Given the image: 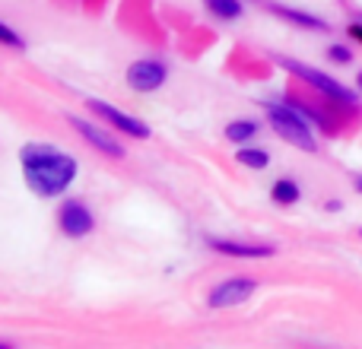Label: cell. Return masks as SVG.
<instances>
[{
  "label": "cell",
  "mask_w": 362,
  "mask_h": 349,
  "mask_svg": "<svg viewBox=\"0 0 362 349\" xmlns=\"http://www.w3.org/2000/svg\"><path fill=\"white\" fill-rule=\"evenodd\" d=\"M25 181L38 197H57L70 187V181L76 178V159H70L67 153H61L51 143H29L19 153Z\"/></svg>",
  "instance_id": "1"
},
{
  "label": "cell",
  "mask_w": 362,
  "mask_h": 349,
  "mask_svg": "<svg viewBox=\"0 0 362 349\" xmlns=\"http://www.w3.org/2000/svg\"><path fill=\"white\" fill-rule=\"evenodd\" d=\"M267 121H270V127H274V131L286 140V143L299 146V150H305V153L318 150L312 127H308V121L302 118L296 108H289V105H267Z\"/></svg>",
  "instance_id": "2"
},
{
  "label": "cell",
  "mask_w": 362,
  "mask_h": 349,
  "mask_svg": "<svg viewBox=\"0 0 362 349\" xmlns=\"http://www.w3.org/2000/svg\"><path fill=\"white\" fill-rule=\"evenodd\" d=\"M280 67H283V70H289V73H293V76H299V80H305L312 89H318V93H325L327 99L340 102V105H356V93H353V89H346V86H340V83L334 80V76L321 73V70L308 67V64L293 61V57H280Z\"/></svg>",
  "instance_id": "3"
},
{
  "label": "cell",
  "mask_w": 362,
  "mask_h": 349,
  "mask_svg": "<svg viewBox=\"0 0 362 349\" xmlns=\"http://www.w3.org/2000/svg\"><path fill=\"white\" fill-rule=\"evenodd\" d=\"M165 76H169V70L159 61H137L127 67V83L134 93H156L165 83Z\"/></svg>",
  "instance_id": "4"
},
{
  "label": "cell",
  "mask_w": 362,
  "mask_h": 349,
  "mask_svg": "<svg viewBox=\"0 0 362 349\" xmlns=\"http://www.w3.org/2000/svg\"><path fill=\"white\" fill-rule=\"evenodd\" d=\"M89 108H93L95 114H102V118H105L108 124L115 127V131L127 134V137H134V140H144V137H150V127H146L144 121H137V118H131V114L118 112V108H115V105H108V102L93 99V102H89Z\"/></svg>",
  "instance_id": "5"
},
{
  "label": "cell",
  "mask_w": 362,
  "mask_h": 349,
  "mask_svg": "<svg viewBox=\"0 0 362 349\" xmlns=\"http://www.w3.org/2000/svg\"><path fill=\"white\" fill-rule=\"evenodd\" d=\"M57 225H61L64 235L83 238V235H89V232H93L95 219H93V213L80 203V200H70V203H64L61 213H57Z\"/></svg>",
  "instance_id": "6"
},
{
  "label": "cell",
  "mask_w": 362,
  "mask_h": 349,
  "mask_svg": "<svg viewBox=\"0 0 362 349\" xmlns=\"http://www.w3.org/2000/svg\"><path fill=\"white\" fill-rule=\"evenodd\" d=\"M251 295H255V280H226L219 283V286H213L210 292V308H232V305H242V302H248Z\"/></svg>",
  "instance_id": "7"
},
{
  "label": "cell",
  "mask_w": 362,
  "mask_h": 349,
  "mask_svg": "<svg viewBox=\"0 0 362 349\" xmlns=\"http://www.w3.org/2000/svg\"><path fill=\"white\" fill-rule=\"evenodd\" d=\"M70 127H74V131L80 134V137L86 140L89 146H95L99 153H105V156H112V159H124V146H121L118 140H112L108 134H102L95 124H89V121H83V118H76V114H70Z\"/></svg>",
  "instance_id": "8"
},
{
  "label": "cell",
  "mask_w": 362,
  "mask_h": 349,
  "mask_svg": "<svg viewBox=\"0 0 362 349\" xmlns=\"http://www.w3.org/2000/svg\"><path fill=\"white\" fill-rule=\"evenodd\" d=\"M206 244H210L213 251H219V254H229V257H270L274 254V248L270 244H245V242H229V238H206Z\"/></svg>",
  "instance_id": "9"
},
{
  "label": "cell",
  "mask_w": 362,
  "mask_h": 349,
  "mask_svg": "<svg viewBox=\"0 0 362 349\" xmlns=\"http://www.w3.org/2000/svg\"><path fill=\"white\" fill-rule=\"evenodd\" d=\"M270 10L276 13V16L289 19V23L302 25V29H312V32H327V23L318 16H312V13H302V10H293V6H280V4H270Z\"/></svg>",
  "instance_id": "10"
},
{
  "label": "cell",
  "mask_w": 362,
  "mask_h": 349,
  "mask_svg": "<svg viewBox=\"0 0 362 349\" xmlns=\"http://www.w3.org/2000/svg\"><path fill=\"white\" fill-rule=\"evenodd\" d=\"M204 6L219 19H238L245 13L242 0H204Z\"/></svg>",
  "instance_id": "11"
},
{
  "label": "cell",
  "mask_w": 362,
  "mask_h": 349,
  "mask_svg": "<svg viewBox=\"0 0 362 349\" xmlns=\"http://www.w3.org/2000/svg\"><path fill=\"white\" fill-rule=\"evenodd\" d=\"M274 200L280 206H293V203H299V184L296 181H289V178H280L274 184Z\"/></svg>",
  "instance_id": "12"
},
{
  "label": "cell",
  "mask_w": 362,
  "mask_h": 349,
  "mask_svg": "<svg viewBox=\"0 0 362 349\" xmlns=\"http://www.w3.org/2000/svg\"><path fill=\"white\" fill-rule=\"evenodd\" d=\"M255 134H257V124H255V121H232V124L226 127V137H229L232 143H248Z\"/></svg>",
  "instance_id": "13"
},
{
  "label": "cell",
  "mask_w": 362,
  "mask_h": 349,
  "mask_svg": "<svg viewBox=\"0 0 362 349\" xmlns=\"http://www.w3.org/2000/svg\"><path fill=\"white\" fill-rule=\"evenodd\" d=\"M238 162L248 165V169H267L270 156L264 150H242V153H238Z\"/></svg>",
  "instance_id": "14"
},
{
  "label": "cell",
  "mask_w": 362,
  "mask_h": 349,
  "mask_svg": "<svg viewBox=\"0 0 362 349\" xmlns=\"http://www.w3.org/2000/svg\"><path fill=\"white\" fill-rule=\"evenodd\" d=\"M0 45H6V48H23V38H19V32H13L10 25L0 23Z\"/></svg>",
  "instance_id": "15"
},
{
  "label": "cell",
  "mask_w": 362,
  "mask_h": 349,
  "mask_svg": "<svg viewBox=\"0 0 362 349\" xmlns=\"http://www.w3.org/2000/svg\"><path fill=\"white\" fill-rule=\"evenodd\" d=\"M327 57H331L334 64H350V61H353V54L344 48V45H334V48L327 51Z\"/></svg>",
  "instance_id": "16"
},
{
  "label": "cell",
  "mask_w": 362,
  "mask_h": 349,
  "mask_svg": "<svg viewBox=\"0 0 362 349\" xmlns=\"http://www.w3.org/2000/svg\"><path fill=\"white\" fill-rule=\"evenodd\" d=\"M346 32H350L353 42H359V45H362V23H350V29H346Z\"/></svg>",
  "instance_id": "17"
},
{
  "label": "cell",
  "mask_w": 362,
  "mask_h": 349,
  "mask_svg": "<svg viewBox=\"0 0 362 349\" xmlns=\"http://www.w3.org/2000/svg\"><path fill=\"white\" fill-rule=\"evenodd\" d=\"M356 86L362 89V70H359V76H356Z\"/></svg>",
  "instance_id": "18"
},
{
  "label": "cell",
  "mask_w": 362,
  "mask_h": 349,
  "mask_svg": "<svg viewBox=\"0 0 362 349\" xmlns=\"http://www.w3.org/2000/svg\"><path fill=\"white\" fill-rule=\"evenodd\" d=\"M356 191L362 194V178H356Z\"/></svg>",
  "instance_id": "19"
},
{
  "label": "cell",
  "mask_w": 362,
  "mask_h": 349,
  "mask_svg": "<svg viewBox=\"0 0 362 349\" xmlns=\"http://www.w3.org/2000/svg\"><path fill=\"white\" fill-rule=\"evenodd\" d=\"M359 235H362V232H359Z\"/></svg>",
  "instance_id": "20"
}]
</instances>
